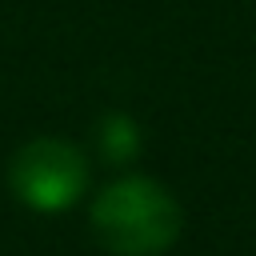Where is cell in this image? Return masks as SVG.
<instances>
[{
  "instance_id": "3",
  "label": "cell",
  "mask_w": 256,
  "mask_h": 256,
  "mask_svg": "<svg viewBox=\"0 0 256 256\" xmlns=\"http://www.w3.org/2000/svg\"><path fill=\"white\" fill-rule=\"evenodd\" d=\"M104 152L112 160H128L136 152V128H132V120H124V116H108L104 120Z\"/></svg>"
},
{
  "instance_id": "1",
  "label": "cell",
  "mask_w": 256,
  "mask_h": 256,
  "mask_svg": "<svg viewBox=\"0 0 256 256\" xmlns=\"http://www.w3.org/2000/svg\"><path fill=\"white\" fill-rule=\"evenodd\" d=\"M92 228L100 244L116 256H156L176 240L180 208L156 180L128 176L96 196Z\"/></svg>"
},
{
  "instance_id": "2",
  "label": "cell",
  "mask_w": 256,
  "mask_h": 256,
  "mask_svg": "<svg viewBox=\"0 0 256 256\" xmlns=\"http://www.w3.org/2000/svg\"><path fill=\"white\" fill-rule=\"evenodd\" d=\"M84 180H88L84 156L64 140H32L12 160L16 196L32 208H44V212L68 208L84 192Z\"/></svg>"
}]
</instances>
